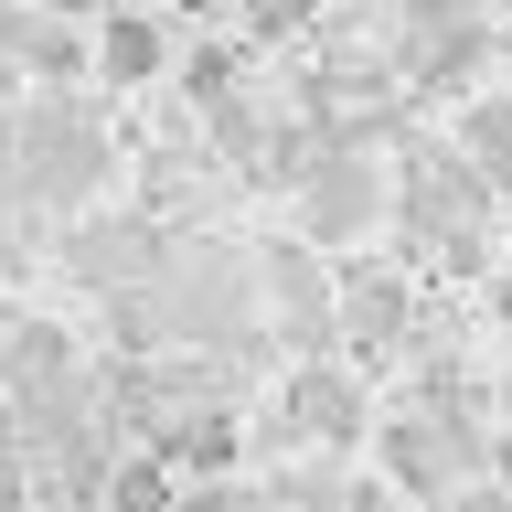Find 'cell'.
Segmentation results:
<instances>
[{
    "label": "cell",
    "instance_id": "8992f818",
    "mask_svg": "<svg viewBox=\"0 0 512 512\" xmlns=\"http://www.w3.org/2000/svg\"><path fill=\"white\" fill-rule=\"evenodd\" d=\"M278 427H288L299 448H331V459H342V448L374 438V395H363V374H352V363L310 352V363L288 374V395H278Z\"/></svg>",
    "mask_w": 512,
    "mask_h": 512
},
{
    "label": "cell",
    "instance_id": "ac0fdd59",
    "mask_svg": "<svg viewBox=\"0 0 512 512\" xmlns=\"http://www.w3.org/2000/svg\"><path fill=\"white\" fill-rule=\"evenodd\" d=\"M491 310H502V331H512V267H502V288H491Z\"/></svg>",
    "mask_w": 512,
    "mask_h": 512
},
{
    "label": "cell",
    "instance_id": "ffe728a7",
    "mask_svg": "<svg viewBox=\"0 0 512 512\" xmlns=\"http://www.w3.org/2000/svg\"><path fill=\"white\" fill-rule=\"evenodd\" d=\"M0 384H11V310H0Z\"/></svg>",
    "mask_w": 512,
    "mask_h": 512
},
{
    "label": "cell",
    "instance_id": "44dd1931",
    "mask_svg": "<svg viewBox=\"0 0 512 512\" xmlns=\"http://www.w3.org/2000/svg\"><path fill=\"white\" fill-rule=\"evenodd\" d=\"M171 11H224V0H171Z\"/></svg>",
    "mask_w": 512,
    "mask_h": 512
},
{
    "label": "cell",
    "instance_id": "3957f363",
    "mask_svg": "<svg viewBox=\"0 0 512 512\" xmlns=\"http://www.w3.org/2000/svg\"><path fill=\"white\" fill-rule=\"evenodd\" d=\"M384 214H395V182H384L374 150L320 139V150L299 160V235H310V246H363Z\"/></svg>",
    "mask_w": 512,
    "mask_h": 512
},
{
    "label": "cell",
    "instance_id": "30bf717a",
    "mask_svg": "<svg viewBox=\"0 0 512 512\" xmlns=\"http://www.w3.org/2000/svg\"><path fill=\"white\" fill-rule=\"evenodd\" d=\"M150 448L171 459V480H235V459H246V427H235L224 406H182Z\"/></svg>",
    "mask_w": 512,
    "mask_h": 512
},
{
    "label": "cell",
    "instance_id": "9c48e42d",
    "mask_svg": "<svg viewBox=\"0 0 512 512\" xmlns=\"http://www.w3.org/2000/svg\"><path fill=\"white\" fill-rule=\"evenodd\" d=\"M96 75L118 96L160 86V75H171V22H160V11H96Z\"/></svg>",
    "mask_w": 512,
    "mask_h": 512
},
{
    "label": "cell",
    "instance_id": "ba28073f",
    "mask_svg": "<svg viewBox=\"0 0 512 512\" xmlns=\"http://www.w3.org/2000/svg\"><path fill=\"white\" fill-rule=\"evenodd\" d=\"M256 299L278 310L288 342H310V352L342 331V310H331V267H320L310 246H267V256H256Z\"/></svg>",
    "mask_w": 512,
    "mask_h": 512
},
{
    "label": "cell",
    "instance_id": "4fadbf2b",
    "mask_svg": "<svg viewBox=\"0 0 512 512\" xmlns=\"http://www.w3.org/2000/svg\"><path fill=\"white\" fill-rule=\"evenodd\" d=\"M171 502H182V480H171V459H160V448L118 459V470H107V491H96V512H171Z\"/></svg>",
    "mask_w": 512,
    "mask_h": 512
},
{
    "label": "cell",
    "instance_id": "2e32d148",
    "mask_svg": "<svg viewBox=\"0 0 512 512\" xmlns=\"http://www.w3.org/2000/svg\"><path fill=\"white\" fill-rule=\"evenodd\" d=\"M235 11H246V32H256V43H288V32L310 22V0H235Z\"/></svg>",
    "mask_w": 512,
    "mask_h": 512
},
{
    "label": "cell",
    "instance_id": "7a4b0ae2",
    "mask_svg": "<svg viewBox=\"0 0 512 512\" xmlns=\"http://www.w3.org/2000/svg\"><path fill=\"white\" fill-rule=\"evenodd\" d=\"M374 459H384L395 491H416V502L438 512L448 491H470V480H480V427L459 416V395H416L406 416H384V427H374Z\"/></svg>",
    "mask_w": 512,
    "mask_h": 512
},
{
    "label": "cell",
    "instance_id": "8fae6325",
    "mask_svg": "<svg viewBox=\"0 0 512 512\" xmlns=\"http://www.w3.org/2000/svg\"><path fill=\"white\" fill-rule=\"evenodd\" d=\"M331 310H342V352H384L395 331H406V278L342 267V278H331Z\"/></svg>",
    "mask_w": 512,
    "mask_h": 512
},
{
    "label": "cell",
    "instance_id": "5bb4252c",
    "mask_svg": "<svg viewBox=\"0 0 512 512\" xmlns=\"http://www.w3.org/2000/svg\"><path fill=\"white\" fill-rule=\"evenodd\" d=\"M171 512H267V491H246V480H182Z\"/></svg>",
    "mask_w": 512,
    "mask_h": 512
},
{
    "label": "cell",
    "instance_id": "6da1fadb",
    "mask_svg": "<svg viewBox=\"0 0 512 512\" xmlns=\"http://www.w3.org/2000/svg\"><path fill=\"white\" fill-rule=\"evenodd\" d=\"M118 171V139L75 86H43L32 107H11V182L22 203H86L96 182Z\"/></svg>",
    "mask_w": 512,
    "mask_h": 512
},
{
    "label": "cell",
    "instance_id": "e0dca14e",
    "mask_svg": "<svg viewBox=\"0 0 512 512\" xmlns=\"http://www.w3.org/2000/svg\"><path fill=\"white\" fill-rule=\"evenodd\" d=\"M438 512H512V480H470V491H448Z\"/></svg>",
    "mask_w": 512,
    "mask_h": 512
},
{
    "label": "cell",
    "instance_id": "7c38bea8",
    "mask_svg": "<svg viewBox=\"0 0 512 512\" xmlns=\"http://www.w3.org/2000/svg\"><path fill=\"white\" fill-rule=\"evenodd\" d=\"M459 160H470L491 192H512V96H502V86L459 107Z\"/></svg>",
    "mask_w": 512,
    "mask_h": 512
},
{
    "label": "cell",
    "instance_id": "9a60e30c",
    "mask_svg": "<svg viewBox=\"0 0 512 512\" xmlns=\"http://www.w3.org/2000/svg\"><path fill=\"white\" fill-rule=\"evenodd\" d=\"M22 43H32V0H0V96L22 86Z\"/></svg>",
    "mask_w": 512,
    "mask_h": 512
},
{
    "label": "cell",
    "instance_id": "277c9868",
    "mask_svg": "<svg viewBox=\"0 0 512 512\" xmlns=\"http://www.w3.org/2000/svg\"><path fill=\"white\" fill-rule=\"evenodd\" d=\"M406 22H395V86L416 96H448V86H470L480 64H491V43L502 32L480 22V0H395Z\"/></svg>",
    "mask_w": 512,
    "mask_h": 512
},
{
    "label": "cell",
    "instance_id": "d6986e66",
    "mask_svg": "<svg viewBox=\"0 0 512 512\" xmlns=\"http://www.w3.org/2000/svg\"><path fill=\"white\" fill-rule=\"evenodd\" d=\"M491 64H502V96H512V32H502V43H491Z\"/></svg>",
    "mask_w": 512,
    "mask_h": 512
},
{
    "label": "cell",
    "instance_id": "7402d4cb",
    "mask_svg": "<svg viewBox=\"0 0 512 512\" xmlns=\"http://www.w3.org/2000/svg\"><path fill=\"white\" fill-rule=\"evenodd\" d=\"M480 11H502V22H512V0H480Z\"/></svg>",
    "mask_w": 512,
    "mask_h": 512
},
{
    "label": "cell",
    "instance_id": "5b68a950",
    "mask_svg": "<svg viewBox=\"0 0 512 512\" xmlns=\"http://www.w3.org/2000/svg\"><path fill=\"white\" fill-rule=\"evenodd\" d=\"M395 214L448 256H480V224H491V182H480L459 150H406L395 171Z\"/></svg>",
    "mask_w": 512,
    "mask_h": 512
},
{
    "label": "cell",
    "instance_id": "52a82bcc",
    "mask_svg": "<svg viewBox=\"0 0 512 512\" xmlns=\"http://www.w3.org/2000/svg\"><path fill=\"white\" fill-rule=\"evenodd\" d=\"M160 267H171V235H160V224H139V214H96V224H75V235H64V278L96 288V299H139Z\"/></svg>",
    "mask_w": 512,
    "mask_h": 512
}]
</instances>
